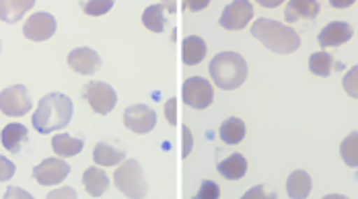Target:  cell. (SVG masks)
<instances>
[{"instance_id": "cell-34", "label": "cell", "mask_w": 358, "mask_h": 199, "mask_svg": "<svg viewBox=\"0 0 358 199\" xmlns=\"http://www.w3.org/2000/svg\"><path fill=\"white\" fill-rule=\"evenodd\" d=\"M48 198L56 199V198H76V191L71 189V187H62V189H56V191H52Z\"/></svg>"}, {"instance_id": "cell-3", "label": "cell", "mask_w": 358, "mask_h": 199, "mask_svg": "<svg viewBox=\"0 0 358 199\" xmlns=\"http://www.w3.org/2000/svg\"><path fill=\"white\" fill-rule=\"evenodd\" d=\"M210 76L218 89L235 91L248 78V62L235 52H220L210 62Z\"/></svg>"}, {"instance_id": "cell-23", "label": "cell", "mask_w": 358, "mask_h": 199, "mask_svg": "<svg viewBox=\"0 0 358 199\" xmlns=\"http://www.w3.org/2000/svg\"><path fill=\"white\" fill-rule=\"evenodd\" d=\"M311 187H313L311 177H309L305 170H294V172H290V177H288L287 181L288 198L305 199L311 193Z\"/></svg>"}, {"instance_id": "cell-12", "label": "cell", "mask_w": 358, "mask_h": 199, "mask_svg": "<svg viewBox=\"0 0 358 199\" xmlns=\"http://www.w3.org/2000/svg\"><path fill=\"white\" fill-rule=\"evenodd\" d=\"M355 35V29L350 23H344V21H334V23H327L322 29V34L317 35V41L323 50L327 47H338V45H344L346 41H350Z\"/></svg>"}, {"instance_id": "cell-2", "label": "cell", "mask_w": 358, "mask_h": 199, "mask_svg": "<svg viewBox=\"0 0 358 199\" xmlns=\"http://www.w3.org/2000/svg\"><path fill=\"white\" fill-rule=\"evenodd\" d=\"M251 35L259 39L274 54H292L301 47L299 34L292 27L272 19H257L251 25Z\"/></svg>"}, {"instance_id": "cell-24", "label": "cell", "mask_w": 358, "mask_h": 199, "mask_svg": "<svg viewBox=\"0 0 358 199\" xmlns=\"http://www.w3.org/2000/svg\"><path fill=\"white\" fill-rule=\"evenodd\" d=\"M165 6L163 4H152L143 13V25L152 34H163L167 27V17H165Z\"/></svg>"}, {"instance_id": "cell-4", "label": "cell", "mask_w": 358, "mask_h": 199, "mask_svg": "<svg viewBox=\"0 0 358 199\" xmlns=\"http://www.w3.org/2000/svg\"><path fill=\"white\" fill-rule=\"evenodd\" d=\"M113 185L126 196V198L141 199L148 193V183L144 177L143 166L138 161H122L113 172Z\"/></svg>"}, {"instance_id": "cell-9", "label": "cell", "mask_w": 358, "mask_h": 199, "mask_svg": "<svg viewBox=\"0 0 358 199\" xmlns=\"http://www.w3.org/2000/svg\"><path fill=\"white\" fill-rule=\"evenodd\" d=\"M69 175H71V165L64 159H45L34 168V179L43 187L58 185Z\"/></svg>"}, {"instance_id": "cell-29", "label": "cell", "mask_w": 358, "mask_h": 199, "mask_svg": "<svg viewBox=\"0 0 358 199\" xmlns=\"http://www.w3.org/2000/svg\"><path fill=\"white\" fill-rule=\"evenodd\" d=\"M198 199H216L220 198V187L213 183V181H202V187L196 193Z\"/></svg>"}, {"instance_id": "cell-31", "label": "cell", "mask_w": 358, "mask_h": 199, "mask_svg": "<svg viewBox=\"0 0 358 199\" xmlns=\"http://www.w3.org/2000/svg\"><path fill=\"white\" fill-rule=\"evenodd\" d=\"M181 132H183V150H181V154H183V159L185 156H189V152H192V148H194V138H192V132H189V128H181Z\"/></svg>"}, {"instance_id": "cell-1", "label": "cell", "mask_w": 358, "mask_h": 199, "mask_svg": "<svg viewBox=\"0 0 358 199\" xmlns=\"http://www.w3.org/2000/svg\"><path fill=\"white\" fill-rule=\"evenodd\" d=\"M72 101L62 93H50L39 99L31 124L39 133H50L56 130H64L72 119Z\"/></svg>"}, {"instance_id": "cell-37", "label": "cell", "mask_w": 358, "mask_h": 199, "mask_svg": "<svg viewBox=\"0 0 358 199\" xmlns=\"http://www.w3.org/2000/svg\"><path fill=\"white\" fill-rule=\"evenodd\" d=\"M357 0H329V4L334 6V8H348V6H352Z\"/></svg>"}, {"instance_id": "cell-27", "label": "cell", "mask_w": 358, "mask_h": 199, "mask_svg": "<svg viewBox=\"0 0 358 199\" xmlns=\"http://www.w3.org/2000/svg\"><path fill=\"white\" fill-rule=\"evenodd\" d=\"M115 0H85L83 2V10L91 17H101L113 8Z\"/></svg>"}, {"instance_id": "cell-19", "label": "cell", "mask_w": 358, "mask_h": 199, "mask_svg": "<svg viewBox=\"0 0 358 199\" xmlns=\"http://www.w3.org/2000/svg\"><path fill=\"white\" fill-rule=\"evenodd\" d=\"M93 161L99 166H113L126 161V152L122 148L111 146L109 142H97L93 148Z\"/></svg>"}, {"instance_id": "cell-21", "label": "cell", "mask_w": 358, "mask_h": 199, "mask_svg": "<svg viewBox=\"0 0 358 199\" xmlns=\"http://www.w3.org/2000/svg\"><path fill=\"white\" fill-rule=\"evenodd\" d=\"M216 168H218L220 177H224L227 181H239L248 172V161L243 154H231L229 159L220 161Z\"/></svg>"}, {"instance_id": "cell-10", "label": "cell", "mask_w": 358, "mask_h": 199, "mask_svg": "<svg viewBox=\"0 0 358 199\" xmlns=\"http://www.w3.org/2000/svg\"><path fill=\"white\" fill-rule=\"evenodd\" d=\"M124 126L134 133H148L157 126V113L146 105H130L124 111Z\"/></svg>"}, {"instance_id": "cell-32", "label": "cell", "mask_w": 358, "mask_h": 199, "mask_svg": "<svg viewBox=\"0 0 358 199\" xmlns=\"http://www.w3.org/2000/svg\"><path fill=\"white\" fill-rule=\"evenodd\" d=\"M176 105H178V99H169L167 101V105H165V115H167V121L171 124V126H176L178 124V113H176Z\"/></svg>"}, {"instance_id": "cell-6", "label": "cell", "mask_w": 358, "mask_h": 199, "mask_svg": "<svg viewBox=\"0 0 358 199\" xmlns=\"http://www.w3.org/2000/svg\"><path fill=\"white\" fill-rule=\"evenodd\" d=\"M183 103L192 109H206L215 101V91L213 82H208L202 76H192L183 82Z\"/></svg>"}, {"instance_id": "cell-39", "label": "cell", "mask_w": 358, "mask_h": 199, "mask_svg": "<svg viewBox=\"0 0 358 199\" xmlns=\"http://www.w3.org/2000/svg\"><path fill=\"white\" fill-rule=\"evenodd\" d=\"M161 4H163V6L167 8V13H171V15L178 10V4H176V0H161Z\"/></svg>"}, {"instance_id": "cell-7", "label": "cell", "mask_w": 358, "mask_h": 199, "mask_svg": "<svg viewBox=\"0 0 358 199\" xmlns=\"http://www.w3.org/2000/svg\"><path fill=\"white\" fill-rule=\"evenodd\" d=\"M0 111L8 117H21L31 111V99L25 84L8 87L0 93Z\"/></svg>"}, {"instance_id": "cell-14", "label": "cell", "mask_w": 358, "mask_h": 199, "mask_svg": "<svg viewBox=\"0 0 358 199\" xmlns=\"http://www.w3.org/2000/svg\"><path fill=\"white\" fill-rule=\"evenodd\" d=\"M320 15V2L317 0H288L285 8V19L287 23H294L299 19L313 21Z\"/></svg>"}, {"instance_id": "cell-28", "label": "cell", "mask_w": 358, "mask_h": 199, "mask_svg": "<svg viewBox=\"0 0 358 199\" xmlns=\"http://www.w3.org/2000/svg\"><path fill=\"white\" fill-rule=\"evenodd\" d=\"M342 87H344V91H346L352 99H358V64L350 68V70L344 74Z\"/></svg>"}, {"instance_id": "cell-20", "label": "cell", "mask_w": 358, "mask_h": 199, "mask_svg": "<svg viewBox=\"0 0 358 199\" xmlns=\"http://www.w3.org/2000/svg\"><path fill=\"white\" fill-rule=\"evenodd\" d=\"M85 140L83 138H72L69 133H58L52 138V148L60 159H71L83 152Z\"/></svg>"}, {"instance_id": "cell-38", "label": "cell", "mask_w": 358, "mask_h": 199, "mask_svg": "<svg viewBox=\"0 0 358 199\" xmlns=\"http://www.w3.org/2000/svg\"><path fill=\"white\" fill-rule=\"evenodd\" d=\"M285 0H257V4H262L264 8H276V6H280Z\"/></svg>"}, {"instance_id": "cell-11", "label": "cell", "mask_w": 358, "mask_h": 199, "mask_svg": "<svg viewBox=\"0 0 358 199\" xmlns=\"http://www.w3.org/2000/svg\"><path fill=\"white\" fill-rule=\"evenodd\" d=\"M56 27H58V23H56L54 15L41 10V13H34L25 21L23 35L27 39H31V41H45V39H50L52 35L56 34Z\"/></svg>"}, {"instance_id": "cell-22", "label": "cell", "mask_w": 358, "mask_h": 199, "mask_svg": "<svg viewBox=\"0 0 358 199\" xmlns=\"http://www.w3.org/2000/svg\"><path fill=\"white\" fill-rule=\"evenodd\" d=\"M218 133H220V140H222L224 144L237 146V144L243 142V138H245V133H248V128H245V124H243L239 117H229V119L222 121Z\"/></svg>"}, {"instance_id": "cell-5", "label": "cell", "mask_w": 358, "mask_h": 199, "mask_svg": "<svg viewBox=\"0 0 358 199\" xmlns=\"http://www.w3.org/2000/svg\"><path fill=\"white\" fill-rule=\"evenodd\" d=\"M83 99L97 115H108L117 103V93L108 82H87L83 87Z\"/></svg>"}, {"instance_id": "cell-35", "label": "cell", "mask_w": 358, "mask_h": 199, "mask_svg": "<svg viewBox=\"0 0 358 199\" xmlns=\"http://www.w3.org/2000/svg\"><path fill=\"white\" fill-rule=\"evenodd\" d=\"M4 198L6 199H10V198L29 199L31 198V193H27V191H23V189H19V187H8V189H6V193H4Z\"/></svg>"}, {"instance_id": "cell-8", "label": "cell", "mask_w": 358, "mask_h": 199, "mask_svg": "<svg viewBox=\"0 0 358 199\" xmlns=\"http://www.w3.org/2000/svg\"><path fill=\"white\" fill-rule=\"evenodd\" d=\"M253 17V6L250 0H233L229 6H224L220 15V27L227 31H241Z\"/></svg>"}, {"instance_id": "cell-33", "label": "cell", "mask_w": 358, "mask_h": 199, "mask_svg": "<svg viewBox=\"0 0 358 199\" xmlns=\"http://www.w3.org/2000/svg\"><path fill=\"white\" fill-rule=\"evenodd\" d=\"M208 4H210V0H185V6H187L189 10H194V13L204 10Z\"/></svg>"}, {"instance_id": "cell-16", "label": "cell", "mask_w": 358, "mask_h": 199, "mask_svg": "<svg viewBox=\"0 0 358 199\" xmlns=\"http://www.w3.org/2000/svg\"><path fill=\"white\" fill-rule=\"evenodd\" d=\"M29 140V132L23 124H8L0 132V142L8 152H21L23 144Z\"/></svg>"}, {"instance_id": "cell-25", "label": "cell", "mask_w": 358, "mask_h": 199, "mask_svg": "<svg viewBox=\"0 0 358 199\" xmlns=\"http://www.w3.org/2000/svg\"><path fill=\"white\" fill-rule=\"evenodd\" d=\"M340 154H342V161L344 165L357 168L358 166V132L348 133L340 146Z\"/></svg>"}, {"instance_id": "cell-40", "label": "cell", "mask_w": 358, "mask_h": 199, "mask_svg": "<svg viewBox=\"0 0 358 199\" xmlns=\"http://www.w3.org/2000/svg\"><path fill=\"white\" fill-rule=\"evenodd\" d=\"M0 50H2V43H0Z\"/></svg>"}, {"instance_id": "cell-26", "label": "cell", "mask_w": 358, "mask_h": 199, "mask_svg": "<svg viewBox=\"0 0 358 199\" xmlns=\"http://www.w3.org/2000/svg\"><path fill=\"white\" fill-rule=\"evenodd\" d=\"M334 58H331V54H327V52H317V54H313L311 58H309V70L315 74V76H329L331 72H334Z\"/></svg>"}, {"instance_id": "cell-36", "label": "cell", "mask_w": 358, "mask_h": 199, "mask_svg": "<svg viewBox=\"0 0 358 199\" xmlns=\"http://www.w3.org/2000/svg\"><path fill=\"white\" fill-rule=\"evenodd\" d=\"M255 196H262V198H276L274 193H266V189H264V187H253V189H251V191H248L243 198L251 199V198H255Z\"/></svg>"}, {"instance_id": "cell-17", "label": "cell", "mask_w": 358, "mask_h": 199, "mask_svg": "<svg viewBox=\"0 0 358 199\" xmlns=\"http://www.w3.org/2000/svg\"><path fill=\"white\" fill-rule=\"evenodd\" d=\"M83 185L91 198H101L109 187V177L103 168L91 166L83 172Z\"/></svg>"}, {"instance_id": "cell-30", "label": "cell", "mask_w": 358, "mask_h": 199, "mask_svg": "<svg viewBox=\"0 0 358 199\" xmlns=\"http://www.w3.org/2000/svg\"><path fill=\"white\" fill-rule=\"evenodd\" d=\"M15 165L8 161V159H4V156H0V181H10L13 177H15Z\"/></svg>"}, {"instance_id": "cell-13", "label": "cell", "mask_w": 358, "mask_h": 199, "mask_svg": "<svg viewBox=\"0 0 358 199\" xmlns=\"http://www.w3.org/2000/svg\"><path fill=\"white\" fill-rule=\"evenodd\" d=\"M69 66L78 74H95L101 68V58L95 50L91 47H76L69 54Z\"/></svg>"}, {"instance_id": "cell-15", "label": "cell", "mask_w": 358, "mask_h": 199, "mask_svg": "<svg viewBox=\"0 0 358 199\" xmlns=\"http://www.w3.org/2000/svg\"><path fill=\"white\" fill-rule=\"evenodd\" d=\"M181 58L185 66H198L206 58V41L198 35H189L181 43Z\"/></svg>"}, {"instance_id": "cell-18", "label": "cell", "mask_w": 358, "mask_h": 199, "mask_svg": "<svg viewBox=\"0 0 358 199\" xmlns=\"http://www.w3.org/2000/svg\"><path fill=\"white\" fill-rule=\"evenodd\" d=\"M36 0H0V21L4 23H17L21 17L31 10Z\"/></svg>"}]
</instances>
